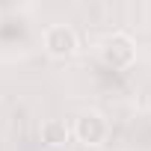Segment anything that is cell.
I'll return each mask as SVG.
<instances>
[{"instance_id": "277c9868", "label": "cell", "mask_w": 151, "mask_h": 151, "mask_svg": "<svg viewBox=\"0 0 151 151\" xmlns=\"http://www.w3.org/2000/svg\"><path fill=\"white\" fill-rule=\"evenodd\" d=\"M42 142L47 145V148H53V151H59V148H65L68 142H71V127L62 122V119H47V122H42Z\"/></svg>"}, {"instance_id": "6da1fadb", "label": "cell", "mask_w": 151, "mask_h": 151, "mask_svg": "<svg viewBox=\"0 0 151 151\" xmlns=\"http://www.w3.org/2000/svg\"><path fill=\"white\" fill-rule=\"evenodd\" d=\"M101 62L107 68H116V71H127L133 62H136V42L130 33L124 30H113L104 36L101 42Z\"/></svg>"}, {"instance_id": "3957f363", "label": "cell", "mask_w": 151, "mask_h": 151, "mask_svg": "<svg viewBox=\"0 0 151 151\" xmlns=\"http://www.w3.org/2000/svg\"><path fill=\"white\" fill-rule=\"evenodd\" d=\"M42 47L53 59H68L77 53V33L68 24H47L42 30Z\"/></svg>"}, {"instance_id": "7a4b0ae2", "label": "cell", "mask_w": 151, "mask_h": 151, "mask_svg": "<svg viewBox=\"0 0 151 151\" xmlns=\"http://www.w3.org/2000/svg\"><path fill=\"white\" fill-rule=\"evenodd\" d=\"M68 127H71V139H77L86 148H98L110 136V122L98 110H80Z\"/></svg>"}]
</instances>
